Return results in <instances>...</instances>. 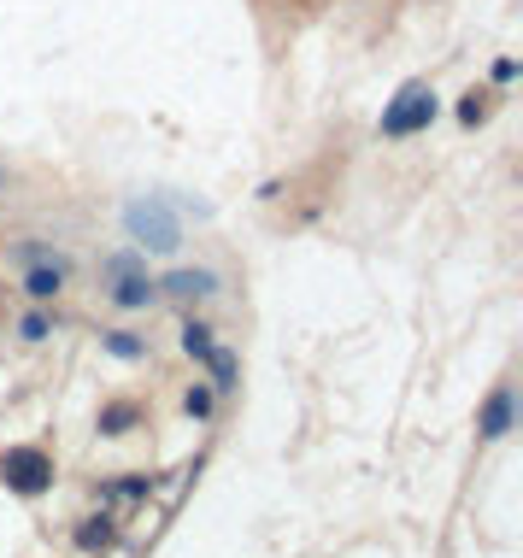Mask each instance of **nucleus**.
I'll list each match as a JSON object with an SVG mask.
<instances>
[{
  "label": "nucleus",
  "mask_w": 523,
  "mask_h": 558,
  "mask_svg": "<svg viewBox=\"0 0 523 558\" xmlns=\"http://www.w3.org/2000/svg\"><path fill=\"white\" fill-rule=\"evenodd\" d=\"M123 230L142 253H177L183 247V223H177V206L165 194H142V201L123 206Z\"/></svg>",
  "instance_id": "f257e3e1"
},
{
  "label": "nucleus",
  "mask_w": 523,
  "mask_h": 558,
  "mask_svg": "<svg viewBox=\"0 0 523 558\" xmlns=\"http://www.w3.org/2000/svg\"><path fill=\"white\" fill-rule=\"evenodd\" d=\"M0 482L30 500V494H42L47 482H54V458H47L42 446H6V453H0Z\"/></svg>",
  "instance_id": "f03ea898"
},
{
  "label": "nucleus",
  "mask_w": 523,
  "mask_h": 558,
  "mask_svg": "<svg viewBox=\"0 0 523 558\" xmlns=\"http://www.w3.org/2000/svg\"><path fill=\"white\" fill-rule=\"evenodd\" d=\"M106 282H112V300H118L123 312H142V306L159 300V282H147V270H142L135 253H112L106 259Z\"/></svg>",
  "instance_id": "7ed1b4c3"
},
{
  "label": "nucleus",
  "mask_w": 523,
  "mask_h": 558,
  "mask_svg": "<svg viewBox=\"0 0 523 558\" xmlns=\"http://www.w3.org/2000/svg\"><path fill=\"white\" fill-rule=\"evenodd\" d=\"M429 123H435V94L423 89V83L400 89V101L382 112V135H418V130H429Z\"/></svg>",
  "instance_id": "20e7f679"
},
{
  "label": "nucleus",
  "mask_w": 523,
  "mask_h": 558,
  "mask_svg": "<svg viewBox=\"0 0 523 558\" xmlns=\"http://www.w3.org/2000/svg\"><path fill=\"white\" fill-rule=\"evenodd\" d=\"M512 417H518V394L500 382V388L488 394V406H482V436H488V441L512 436Z\"/></svg>",
  "instance_id": "39448f33"
},
{
  "label": "nucleus",
  "mask_w": 523,
  "mask_h": 558,
  "mask_svg": "<svg viewBox=\"0 0 523 558\" xmlns=\"http://www.w3.org/2000/svg\"><path fill=\"white\" fill-rule=\"evenodd\" d=\"M165 294H177V300H206V294H218V277H212V270H171Z\"/></svg>",
  "instance_id": "423d86ee"
},
{
  "label": "nucleus",
  "mask_w": 523,
  "mask_h": 558,
  "mask_svg": "<svg viewBox=\"0 0 523 558\" xmlns=\"http://www.w3.org/2000/svg\"><path fill=\"white\" fill-rule=\"evenodd\" d=\"M59 282H65L59 259H35V265H30V277H24V294H30V300H54V294H59Z\"/></svg>",
  "instance_id": "0eeeda50"
},
{
  "label": "nucleus",
  "mask_w": 523,
  "mask_h": 558,
  "mask_svg": "<svg viewBox=\"0 0 523 558\" xmlns=\"http://www.w3.org/2000/svg\"><path fill=\"white\" fill-rule=\"evenodd\" d=\"M101 347L112 358H147V341L142 335H130V329H112V335H101Z\"/></svg>",
  "instance_id": "6e6552de"
},
{
  "label": "nucleus",
  "mask_w": 523,
  "mask_h": 558,
  "mask_svg": "<svg viewBox=\"0 0 523 558\" xmlns=\"http://www.w3.org/2000/svg\"><path fill=\"white\" fill-rule=\"evenodd\" d=\"M135 417H142V412H135L130 400L106 406V412H101V436H130V429H135Z\"/></svg>",
  "instance_id": "1a4fd4ad"
},
{
  "label": "nucleus",
  "mask_w": 523,
  "mask_h": 558,
  "mask_svg": "<svg viewBox=\"0 0 523 558\" xmlns=\"http://www.w3.org/2000/svg\"><path fill=\"white\" fill-rule=\"evenodd\" d=\"M77 547L83 553H106L112 547V517H89V524L77 529Z\"/></svg>",
  "instance_id": "9d476101"
},
{
  "label": "nucleus",
  "mask_w": 523,
  "mask_h": 558,
  "mask_svg": "<svg viewBox=\"0 0 523 558\" xmlns=\"http://www.w3.org/2000/svg\"><path fill=\"white\" fill-rule=\"evenodd\" d=\"M206 365H212V377H218V388H235V353L230 347H212Z\"/></svg>",
  "instance_id": "9b49d317"
},
{
  "label": "nucleus",
  "mask_w": 523,
  "mask_h": 558,
  "mask_svg": "<svg viewBox=\"0 0 523 558\" xmlns=\"http://www.w3.org/2000/svg\"><path fill=\"white\" fill-rule=\"evenodd\" d=\"M183 353H189V358H206V353H212V329H206V324H189V329H183Z\"/></svg>",
  "instance_id": "f8f14e48"
},
{
  "label": "nucleus",
  "mask_w": 523,
  "mask_h": 558,
  "mask_svg": "<svg viewBox=\"0 0 523 558\" xmlns=\"http://www.w3.org/2000/svg\"><path fill=\"white\" fill-rule=\"evenodd\" d=\"M18 329H24V341H47V318H42V312H30Z\"/></svg>",
  "instance_id": "ddd939ff"
},
{
  "label": "nucleus",
  "mask_w": 523,
  "mask_h": 558,
  "mask_svg": "<svg viewBox=\"0 0 523 558\" xmlns=\"http://www.w3.org/2000/svg\"><path fill=\"white\" fill-rule=\"evenodd\" d=\"M189 412H194V417H206V412H212V394H206V388H194V394H189Z\"/></svg>",
  "instance_id": "4468645a"
},
{
  "label": "nucleus",
  "mask_w": 523,
  "mask_h": 558,
  "mask_svg": "<svg viewBox=\"0 0 523 558\" xmlns=\"http://www.w3.org/2000/svg\"><path fill=\"white\" fill-rule=\"evenodd\" d=\"M0 182H6V177H0Z\"/></svg>",
  "instance_id": "2eb2a0df"
}]
</instances>
